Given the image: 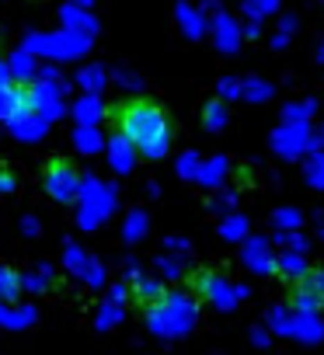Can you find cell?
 <instances>
[{
  "label": "cell",
  "instance_id": "cell-4",
  "mask_svg": "<svg viewBox=\"0 0 324 355\" xmlns=\"http://www.w3.org/2000/svg\"><path fill=\"white\" fill-rule=\"evenodd\" d=\"M35 112V91L22 80H8L0 84V119L8 122H22Z\"/></svg>",
  "mask_w": 324,
  "mask_h": 355
},
{
  "label": "cell",
  "instance_id": "cell-1",
  "mask_svg": "<svg viewBox=\"0 0 324 355\" xmlns=\"http://www.w3.org/2000/svg\"><path fill=\"white\" fill-rule=\"evenodd\" d=\"M105 122L143 160H160L171 150V119L157 98H146V94L115 98L105 105Z\"/></svg>",
  "mask_w": 324,
  "mask_h": 355
},
{
  "label": "cell",
  "instance_id": "cell-6",
  "mask_svg": "<svg viewBox=\"0 0 324 355\" xmlns=\"http://www.w3.org/2000/svg\"><path fill=\"white\" fill-rule=\"evenodd\" d=\"M223 119H227L223 101H210V105H206V112H203V125H206L210 132H220V129H223Z\"/></svg>",
  "mask_w": 324,
  "mask_h": 355
},
{
  "label": "cell",
  "instance_id": "cell-5",
  "mask_svg": "<svg viewBox=\"0 0 324 355\" xmlns=\"http://www.w3.org/2000/svg\"><path fill=\"white\" fill-rule=\"evenodd\" d=\"M196 289H199L203 300H213L216 306H230V303H234V289H230V282H227L216 268L199 272V275H196Z\"/></svg>",
  "mask_w": 324,
  "mask_h": 355
},
{
  "label": "cell",
  "instance_id": "cell-2",
  "mask_svg": "<svg viewBox=\"0 0 324 355\" xmlns=\"http://www.w3.org/2000/svg\"><path fill=\"white\" fill-rule=\"evenodd\" d=\"M77 185H80V171L70 157H46L42 164V189L49 192V199L56 202H74L77 199Z\"/></svg>",
  "mask_w": 324,
  "mask_h": 355
},
{
  "label": "cell",
  "instance_id": "cell-7",
  "mask_svg": "<svg viewBox=\"0 0 324 355\" xmlns=\"http://www.w3.org/2000/svg\"><path fill=\"white\" fill-rule=\"evenodd\" d=\"M15 293V275L8 268H0V296H11Z\"/></svg>",
  "mask_w": 324,
  "mask_h": 355
},
{
  "label": "cell",
  "instance_id": "cell-3",
  "mask_svg": "<svg viewBox=\"0 0 324 355\" xmlns=\"http://www.w3.org/2000/svg\"><path fill=\"white\" fill-rule=\"evenodd\" d=\"M289 303L300 313H317L324 310V268H307L293 279L289 286Z\"/></svg>",
  "mask_w": 324,
  "mask_h": 355
}]
</instances>
